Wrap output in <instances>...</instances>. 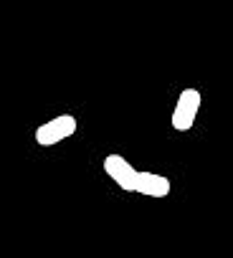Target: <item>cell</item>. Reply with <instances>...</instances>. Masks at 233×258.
Segmentation results:
<instances>
[{"label":"cell","mask_w":233,"mask_h":258,"mask_svg":"<svg viewBox=\"0 0 233 258\" xmlns=\"http://www.w3.org/2000/svg\"><path fill=\"white\" fill-rule=\"evenodd\" d=\"M74 135H76V119L71 114H59L56 119H48L41 126H36V142L41 147H53Z\"/></svg>","instance_id":"6da1fadb"},{"label":"cell","mask_w":233,"mask_h":258,"mask_svg":"<svg viewBox=\"0 0 233 258\" xmlns=\"http://www.w3.org/2000/svg\"><path fill=\"white\" fill-rule=\"evenodd\" d=\"M200 104H203V96L198 89H183L178 96V104L172 109V129H178V132L193 129L198 111H200Z\"/></svg>","instance_id":"7a4b0ae2"},{"label":"cell","mask_w":233,"mask_h":258,"mask_svg":"<svg viewBox=\"0 0 233 258\" xmlns=\"http://www.w3.org/2000/svg\"><path fill=\"white\" fill-rule=\"evenodd\" d=\"M104 172L109 175V180L116 182V187H122L125 192H135L137 170H135L122 155H106V157H104Z\"/></svg>","instance_id":"3957f363"},{"label":"cell","mask_w":233,"mask_h":258,"mask_svg":"<svg viewBox=\"0 0 233 258\" xmlns=\"http://www.w3.org/2000/svg\"><path fill=\"white\" fill-rule=\"evenodd\" d=\"M135 192L145 195V198H167L170 195V180L165 175L157 172H147V170H137V185Z\"/></svg>","instance_id":"277c9868"}]
</instances>
